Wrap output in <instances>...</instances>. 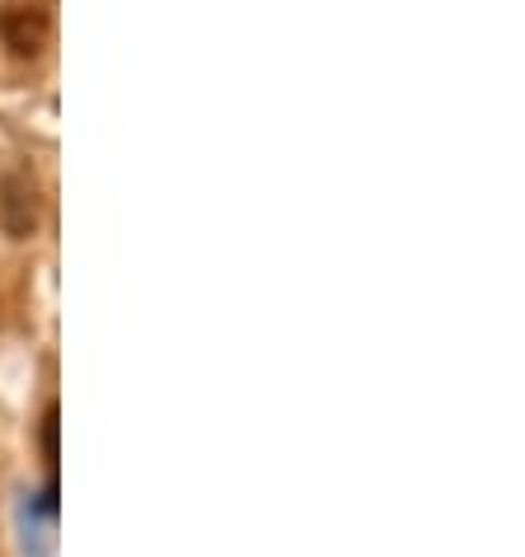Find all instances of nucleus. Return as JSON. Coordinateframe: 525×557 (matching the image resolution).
Returning a JSON list of instances; mask_svg holds the SVG:
<instances>
[{"label": "nucleus", "instance_id": "nucleus-2", "mask_svg": "<svg viewBox=\"0 0 525 557\" xmlns=\"http://www.w3.org/2000/svg\"><path fill=\"white\" fill-rule=\"evenodd\" d=\"M38 183L14 169V174L0 183V225H5L10 239H28L38 230Z\"/></svg>", "mask_w": 525, "mask_h": 557}, {"label": "nucleus", "instance_id": "nucleus-3", "mask_svg": "<svg viewBox=\"0 0 525 557\" xmlns=\"http://www.w3.org/2000/svg\"><path fill=\"white\" fill-rule=\"evenodd\" d=\"M42 459H48V478H57V408L42 412Z\"/></svg>", "mask_w": 525, "mask_h": 557}, {"label": "nucleus", "instance_id": "nucleus-1", "mask_svg": "<svg viewBox=\"0 0 525 557\" xmlns=\"http://www.w3.org/2000/svg\"><path fill=\"white\" fill-rule=\"evenodd\" d=\"M57 0H5L0 5V38L14 57H38L52 38Z\"/></svg>", "mask_w": 525, "mask_h": 557}]
</instances>
